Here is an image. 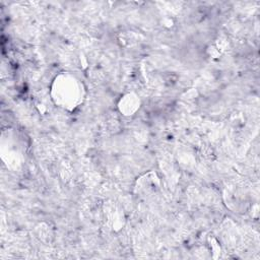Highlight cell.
Masks as SVG:
<instances>
[{
	"instance_id": "cell-1",
	"label": "cell",
	"mask_w": 260,
	"mask_h": 260,
	"mask_svg": "<svg viewBox=\"0 0 260 260\" xmlns=\"http://www.w3.org/2000/svg\"><path fill=\"white\" fill-rule=\"evenodd\" d=\"M53 100L66 109H74L83 99V87L80 80L71 74H61L52 86Z\"/></svg>"
},
{
	"instance_id": "cell-2",
	"label": "cell",
	"mask_w": 260,
	"mask_h": 260,
	"mask_svg": "<svg viewBox=\"0 0 260 260\" xmlns=\"http://www.w3.org/2000/svg\"><path fill=\"white\" fill-rule=\"evenodd\" d=\"M138 100L136 98H133L132 95L128 94L126 95L123 101H121V111H123L126 115H131L137 108H138Z\"/></svg>"
}]
</instances>
